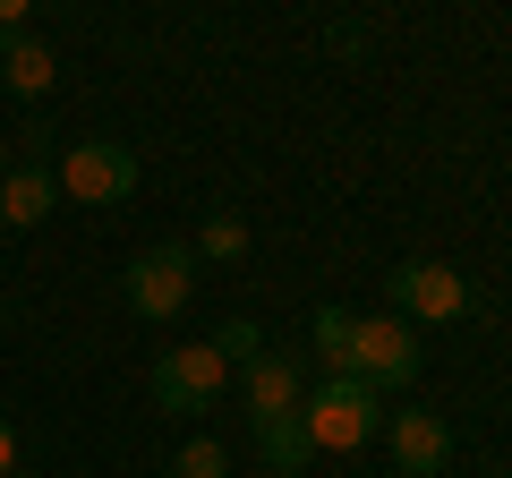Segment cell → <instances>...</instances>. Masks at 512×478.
<instances>
[{"label": "cell", "mask_w": 512, "mask_h": 478, "mask_svg": "<svg viewBox=\"0 0 512 478\" xmlns=\"http://www.w3.org/2000/svg\"><path fill=\"white\" fill-rule=\"evenodd\" d=\"M316 350H325L333 376H350V385H367V393H402V385H419V368H427V342L402 316L316 308Z\"/></svg>", "instance_id": "1"}, {"label": "cell", "mask_w": 512, "mask_h": 478, "mask_svg": "<svg viewBox=\"0 0 512 478\" xmlns=\"http://www.w3.org/2000/svg\"><path fill=\"white\" fill-rule=\"evenodd\" d=\"M299 427H308L316 453H359V444L384 436V393L350 385V376H325V385L299 402Z\"/></svg>", "instance_id": "2"}, {"label": "cell", "mask_w": 512, "mask_h": 478, "mask_svg": "<svg viewBox=\"0 0 512 478\" xmlns=\"http://www.w3.org/2000/svg\"><path fill=\"white\" fill-rule=\"evenodd\" d=\"M384 291H393V316H402L410 333L470 316V274H453L444 257H410V265H393V274H384Z\"/></svg>", "instance_id": "3"}, {"label": "cell", "mask_w": 512, "mask_h": 478, "mask_svg": "<svg viewBox=\"0 0 512 478\" xmlns=\"http://www.w3.org/2000/svg\"><path fill=\"white\" fill-rule=\"evenodd\" d=\"M52 180H60V197H77V205H128L137 197V154H128L120 137H77L52 163Z\"/></svg>", "instance_id": "4"}, {"label": "cell", "mask_w": 512, "mask_h": 478, "mask_svg": "<svg viewBox=\"0 0 512 478\" xmlns=\"http://www.w3.org/2000/svg\"><path fill=\"white\" fill-rule=\"evenodd\" d=\"M128 316H146V325H171V316L188 308V291H197V248L188 239H163V248H146V257L128 265Z\"/></svg>", "instance_id": "5"}, {"label": "cell", "mask_w": 512, "mask_h": 478, "mask_svg": "<svg viewBox=\"0 0 512 478\" xmlns=\"http://www.w3.org/2000/svg\"><path fill=\"white\" fill-rule=\"evenodd\" d=\"M222 385H231V359H222L214 342H180V350H163V359H154V410H171V419L214 410Z\"/></svg>", "instance_id": "6"}, {"label": "cell", "mask_w": 512, "mask_h": 478, "mask_svg": "<svg viewBox=\"0 0 512 478\" xmlns=\"http://www.w3.org/2000/svg\"><path fill=\"white\" fill-rule=\"evenodd\" d=\"M384 436H393V478H436L453 461V427L436 410H384Z\"/></svg>", "instance_id": "7"}, {"label": "cell", "mask_w": 512, "mask_h": 478, "mask_svg": "<svg viewBox=\"0 0 512 478\" xmlns=\"http://www.w3.org/2000/svg\"><path fill=\"white\" fill-rule=\"evenodd\" d=\"M239 393H248V419H291L299 402H308V376H299V359H282V350H265V359H248L239 368Z\"/></svg>", "instance_id": "8"}, {"label": "cell", "mask_w": 512, "mask_h": 478, "mask_svg": "<svg viewBox=\"0 0 512 478\" xmlns=\"http://www.w3.org/2000/svg\"><path fill=\"white\" fill-rule=\"evenodd\" d=\"M52 205H60L52 163H35V154H26V163L0 171V222H9V231H43V222H52Z\"/></svg>", "instance_id": "9"}, {"label": "cell", "mask_w": 512, "mask_h": 478, "mask_svg": "<svg viewBox=\"0 0 512 478\" xmlns=\"http://www.w3.org/2000/svg\"><path fill=\"white\" fill-rule=\"evenodd\" d=\"M60 77V52L43 35H0V94H18V103H43Z\"/></svg>", "instance_id": "10"}, {"label": "cell", "mask_w": 512, "mask_h": 478, "mask_svg": "<svg viewBox=\"0 0 512 478\" xmlns=\"http://www.w3.org/2000/svg\"><path fill=\"white\" fill-rule=\"evenodd\" d=\"M256 453H265V470H274V478H299V470H308L316 444H308V427H299V410H291V419H265V427H256Z\"/></svg>", "instance_id": "11"}, {"label": "cell", "mask_w": 512, "mask_h": 478, "mask_svg": "<svg viewBox=\"0 0 512 478\" xmlns=\"http://www.w3.org/2000/svg\"><path fill=\"white\" fill-rule=\"evenodd\" d=\"M239 257H248V222H239L231 205H214L205 231H197V265H239Z\"/></svg>", "instance_id": "12"}, {"label": "cell", "mask_w": 512, "mask_h": 478, "mask_svg": "<svg viewBox=\"0 0 512 478\" xmlns=\"http://www.w3.org/2000/svg\"><path fill=\"white\" fill-rule=\"evenodd\" d=\"M171 478H231V453H222V436H188L180 453H171Z\"/></svg>", "instance_id": "13"}, {"label": "cell", "mask_w": 512, "mask_h": 478, "mask_svg": "<svg viewBox=\"0 0 512 478\" xmlns=\"http://www.w3.org/2000/svg\"><path fill=\"white\" fill-rule=\"evenodd\" d=\"M214 350L231 359V368H248V359H265V325H256V316H231V325L214 333Z\"/></svg>", "instance_id": "14"}, {"label": "cell", "mask_w": 512, "mask_h": 478, "mask_svg": "<svg viewBox=\"0 0 512 478\" xmlns=\"http://www.w3.org/2000/svg\"><path fill=\"white\" fill-rule=\"evenodd\" d=\"M0 478H18V427L0 419Z\"/></svg>", "instance_id": "15"}, {"label": "cell", "mask_w": 512, "mask_h": 478, "mask_svg": "<svg viewBox=\"0 0 512 478\" xmlns=\"http://www.w3.org/2000/svg\"><path fill=\"white\" fill-rule=\"evenodd\" d=\"M0 35H26V0H0Z\"/></svg>", "instance_id": "16"}, {"label": "cell", "mask_w": 512, "mask_h": 478, "mask_svg": "<svg viewBox=\"0 0 512 478\" xmlns=\"http://www.w3.org/2000/svg\"><path fill=\"white\" fill-rule=\"evenodd\" d=\"M0 171H9V146H0Z\"/></svg>", "instance_id": "17"}, {"label": "cell", "mask_w": 512, "mask_h": 478, "mask_svg": "<svg viewBox=\"0 0 512 478\" xmlns=\"http://www.w3.org/2000/svg\"><path fill=\"white\" fill-rule=\"evenodd\" d=\"M18 478H26V470H18Z\"/></svg>", "instance_id": "18"}]
</instances>
